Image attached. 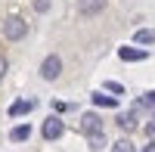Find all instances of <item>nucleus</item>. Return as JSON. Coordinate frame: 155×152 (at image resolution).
<instances>
[{"mask_svg": "<svg viewBox=\"0 0 155 152\" xmlns=\"http://www.w3.org/2000/svg\"><path fill=\"white\" fill-rule=\"evenodd\" d=\"M25 34H28V22L22 16H6V22H3V37L6 41H22Z\"/></svg>", "mask_w": 155, "mask_h": 152, "instance_id": "obj_1", "label": "nucleus"}, {"mask_svg": "<svg viewBox=\"0 0 155 152\" xmlns=\"http://www.w3.org/2000/svg\"><path fill=\"white\" fill-rule=\"evenodd\" d=\"M59 74H62V59L53 53V56H47V59L41 62V78H44V81H56Z\"/></svg>", "mask_w": 155, "mask_h": 152, "instance_id": "obj_2", "label": "nucleus"}, {"mask_svg": "<svg viewBox=\"0 0 155 152\" xmlns=\"http://www.w3.org/2000/svg\"><path fill=\"white\" fill-rule=\"evenodd\" d=\"M41 134H44V140H59V137L65 134V124H62V118H59V115H50V118L44 121Z\"/></svg>", "mask_w": 155, "mask_h": 152, "instance_id": "obj_3", "label": "nucleus"}, {"mask_svg": "<svg viewBox=\"0 0 155 152\" xmlns=\"http://www.w3.org/2000/svg\"><path fill=\"white\" fill-rule=\"evenodd\" d=\"M81 131H84L87 137L102 134V121H99V115H96V112H87V115L81 118Z\"/></svg>", "mask_w": 155, "mask_h": 152, "instance_id": "obj_4", "label": "nucleus"}, {"mask_svg": "<svg viewBox=\"0 0 155 152\" xmlns=\"http://www.w3.org/2000/svg\"><path fill=\"white\" fill-rule=\"evenodd\" d=\"M109 0H78V9H81V16H96V12L106 9Z\"/></svg>", "mask_w": 155, "mask_h": 152, "instance_id": "obj_5", "label": "nucleus"}, {"mask_svg": "<svg viewBox=\"0 0 155 152\" xmlns=\"http://www.w3.org/2000/svg\"><path fill=\"white\" fill-rule=\"evenodd\" d=\"M118 59H124V62H143L146 59V50H140V47H121L118 50Z\"/></svg>", "mask_w": 155, "mask_h": 152, "instance_id": "obj_6", "label": "nucleus"}, {"mask_svg": "<svg viewBox=\"0 0 155 152\" xmlns=\"http://www.w3.org/2000/svg\"><path fill=\"white\" fill-rule=\"evenodd\" d=\"M34 106H37L34 99H19V103H12V106H9V118H19V115H28V112H31Z\"/></svg>", "mask_w": 155, "mask_h": 152, "instance_id": "obj_7", "label": "nucleus"}, {"mask_svg": "<svg viewBox=\"0 0 155 152\" xmlns=\"http://www.w3.org/2000/svg\"><path fill=\"white\" fill-rule=\"evenodd\" d=\"M90 99H93V106H102V109H115V106H118V96H109V93H93V96H90Z\"/></svg>", "mask_w": 155, "mask_h": 152, "instance_id": "obj_8", "label": "nucleus"}, {"mask_svg": "<svg viewBox=\"0 0 155 152\" xmlns=\"http://www.w3.org/2000/svg\"><path fill=\"white\" fill-rule=\"evenodd\" d=\"M28 137H31V127H28V124H19V127L9 131V140H12V143H25Z\"/></svg>", "mask_w": 155, "mask_h": 152, "instance_id": "obj_9", "label": "nucleus"}, {"mask_svg": "<svg viewBox=\"0 0 155 152\" xmlns=\"http://www.w3.org/2000/svg\"><path fill=\"white\" fill-rule=\"evenodd\" d=\"M134 44H155V31L152 28H140L134 34Z\"/></svg>", "mask_w": 155, "mask_h": 152, "instance_id": "obj_10", "label": "nucleus"}, {"mask_svg": "<svg viewBox=\"0 0 155 152\" xmlns=\"http://www.w3.org/2000/svg\"><path fill=\"white\" fill-rule=\"evenodd\" d=\"M118 124L124 131H134L137 127V115H134V112H124V115H118Z\"/></svg>", "mask_w": 155, "mask_h": 152, "instance_id": "obj_11", "label": "nucleus"}, {"mask_svg": "<svg viewBox=\"0 0 155 152\" xmlns=\"http://www.w3.org/2000/svg\"><path fill=\"white\" fill-rule=\"evenodd\" d=\"M137 109H152V112H155V90L143 93V99H140V103H137Z\"/></svg>", "mask_w": 155, "mask_h": 152, "instance_id": "obj_12", "label": "nucleus"}, {"mask_svg": "<svg viewBox=\"0 0 155 152\" xmlns=\"http://www.w3.org/2000/svg\"><path fill=\"white\" fill-rule=\"evenodd\" d=\"M112 152H137V146H134L130 140H118V143L112 146Z\"/></svg>", "mask_w": 155, "mask_h": 152, "instance_id": "obj_13", "label": "nucleus"}, {"mask_svg": "<svg viewBox=\"0 0 155 152\" xmlns=\"http://www.w3.org/2000/svg\"><path fill=\"white\" fill-rule=\"evenodd\" d=\"M106 93H115V96H121V93H124V87H121L118 81H106Z\"/></svg>", "mask_w": 155, "mask_h": 152, "instance_id": "obj_14", "label": "nucleus"}, {"mask_svg": "<svg viewBox=\"0 0 155 152\" xmlns=\"http://www.w3.org/2000/svg\"><path fill=\"white\" fill-rule=\"evenodd\" d=\"M34 9H37V12H47V9H50V0H34Z\"/></svg>", "mask_w": 155, "mask_h": 152, "instance_id": "obj_15", "label": "nucleus"}, {"mask_svg": "<svg viewBox=\"0 0 155 152\" xmlns=\"http://www.w3.org/2000/svg\"><path fill=\"white\" fill-rule=\"evenodd\" d=\"M90 146L99 149V146H102V134H93V137H90Z\"/></svg>", "mask_w": 155, "mask_h": 152, "instance_id": "obj_16", "label": "nucleus"}, {"mask_svg": "<svg viewBox=\"0 0 155 152\" xmlns=\"http://www.w3.org/2000/svg\"><path fill=\"white\" fill-rule=\"evenodd\" d=\"M6 68H9V62H6V56H3V53H0V78L6 74Z\"/></svg>", "mask_w": 155, "mask_h": 152, "instance_id": "obj_17", "label": "nucleus"}, {"mask_svg": "<svg viewBox=\"0 0 155 152\" xmlns=\"http://www.w3.org/2000/svg\"><path fill=\"white\" fill-rule=\"evenodd\" d=\"M146 134H149L152 140H155V121H152V124H146Z\"/></svg>", "mask_w": 155, "mask_h": 152, "instance_id": "obj_18", "label": "nucleus"}, {"mask_svg": "<svg viewBox=\"0 0 155 152\" xmlns=\"http://www.w3.org/2000/svg\"><path fill=\"white\" fill-rule=\"evenodd\" d=\"M143 152H155V140H152V143H146V146H143Z\"/></svg>", "mask_w": 155, "mask_h": 152, "instance_id": "obj_19", "label": "nucleus"}]
</instances>
